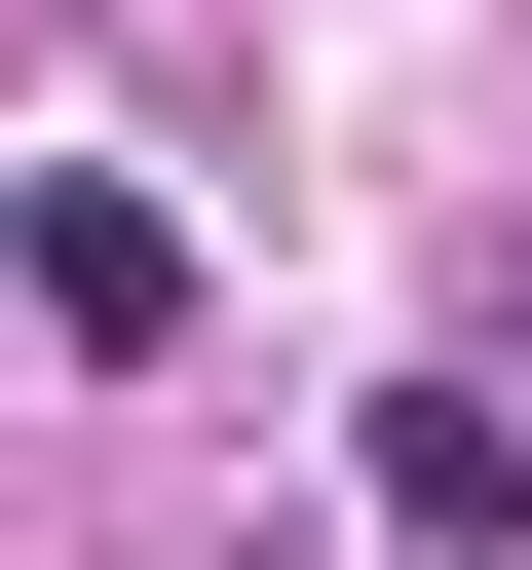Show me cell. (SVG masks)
I'll return each mask as SVG.
<instances>
[{
    "mask_svg": "<svg viewBox=\"0 0 532 570\" xmlns=\"http://www.w3.org/2000/svg\"><path fill=\"white\" fill-rule=\"evenodd\" d=\"M494 343H532V266H494Z\"/></svg>",
    "mask_w": 532,
    "mask_h": 570,
    "instance_id": "obj_3",
    "label": "cell"
},
{
    "mask_svg": "<svg viewBox=\"0 0 532 570\" xmlns=\"http://www.w3.org/2000/svg\"><path fill=\"white\" fill-rule=\"evenodd\" d=\"M343 456H381V532H418V570H494V532H532V419H494V381H381Z\"/></svg>",
    "mask_w": 532,
    "mask_h": 570,
    "instance_id": "obj_2",
    "label": "cell"
},
{
    "mask_svg": "<svg viewBox=\"0 0 532 570\" xmlns=\"http://www.w3.org/2000/svg\"><path fill=\"white\" fill-rule=\"evenodd\" d=\"M0 343H190V228L152 190H0Z\"/></svg>",
    "mask_w": 532,
    "mask_h": 570,
    "instance_id": "obj_1",
    "label": "cell"
}]
</instances>
